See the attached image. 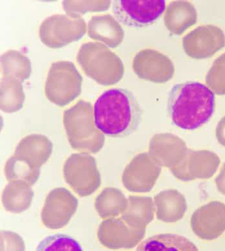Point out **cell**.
<instances>
[{"label":"cell","instance_id":"cell-28","mask_svg":"<svg viewBox=\"0 0 225 251\" xmlns=\"http://www.w3.org/2000/svg\"><path fill=\"white\" fill-rule=\"evenodd\" d=\"M25 243L21 236L15 232H1V251H25Z\"/></svg>","mask_w":225,"mask_h":251},{"label":"cell","instance_id":"cell-19","mask_svg":"<svg viewBox=\"0 0 225 251\" xmlns=\"http://www.w3.org/2000/svg\"><path fill=\"white\" fill-rule=\"evenodd\" d=\"M127 201L118 189L106 188L95 200V207L103 219L119 216L127 208Z\"/></svg>","mask_w":225,"mask_h":251},{"label":"cell","instance_id":"cell-2","mask_svg":"<svg viewBox=\"0 0 225 251\" xmlns=\"http://www.w3.org/2000/svg\"><path fill=\"white\" fill-rule=\"evenodd\" d=\"M214 110V93L200 82L175 85L168 97V115L172 123L182 129L194 130L206 124Z\"/></svg>","mask_w":225,"mask_h":251},{"label":"cell","instance_id":"cell-22","mask_svg":"<svg viewBox=\"0 0 225 251\" xmlns=\"http://www.w3.org/2000/svg\"><path fill=\"white\" fill-rule=\"evenodd\" d=\"M1 63L4 76H11L22 82L30 77L32 72L31 63L21 52L9 50L1 56Z\"/></svg>","mask_w":225,"mask_h":251},{"label":"cell","instance_id":"cell-5","mask_svg":"<svg viewBox=\"0 0 225 251\" xmlns=\"http://www.w3.org/2000/svg\"><path fill=\"white\" fill-rule=\"evenodd\" d=\"M83 78L74 63H52L45 84L47 99L56 106L64 107L72 103L82 92Z\"/></svg>","mask_w":225,"mask_h":251},{"label":"cell","instance_id":"cell-1","mask_svg":"<svg viewBox=\"0 0 225 251\" xmlns=\"http://www.w3.org/2000/svg\"><path fill=\"white\" fill-rule=\"evenodd\" d=\"M97 128L109 137L123 138L134 133L143 119V109L130 91L113 88L105 91L95 103Z\"/></svg>","mask_w":225,"mask_h":251},{"label":"cell","instance_id":"cell-9","mask_svg":"<svg viewBox=\"0 0 225 251\" xmlns=\"http://www.w3.org/2000/svg\"><path fill=\"white\" fill-rule=\"evenodd\" d=\"M78 206V200L72 192L63 187L54 188L46 197L42 222L50 229H60L69 224Z\"/></svg>","mask_w":225,"mask_h":251},{"label":"cell","instance_id":"cell-20","mask_svg":"<svg viewBox=\"0 0 225 251\" xmlns=\"http://www.w3.org/2000/svg\"><path fill=\"white\" fill-rule=\"evenodd\" d=\"M147 157V153H141L125 168L123 176V182L129 191L143 192L150 190L147 185V168L145 167Z\"/></svg>","mask_w":225,"mask_h":251},{"label":"cell","instance_id":"cell-29","mask_svg":"<svg viewBox=\"0 0 225 251\" xmlns=\"http://www.w3.org/2000/svg\"><path fill=\"white\" fill-rule=\"evenodd\" d=\"M216 137L219 143L225 147V116L220 121L217 126Z\"/></svg>","mask_w":225,"mask_h":251},{"label":"cell","instance_id":"cell-10","mask_svg":"<svg viewBox=\"0 0 225 251\" xmlns=\"http://www.w3.org/2000/svg\"><path fill=\"white\" fill-rule=\"evenodd\" d=\"M184 52L194 59H205L225 47V34L214 25L199 26L182 39Z\"/></svg>","mask_w":225,"mask_h":251},{"label":"cell","instance_id":"cell-30","mask_svg":"<svg viewBox=\"0 0 225 251\" xmlns=\"http://www.w3.org/2000/svg\"><path fill=\"white\" fill-rule=\"evenodd\" d=\"M216 182L218 190L225 195V163L220 175L216 178Z\"/></svg>","mask_w":225,"mask_h":251},{"label":"cell","instance_id":"cell-12","mask_svg":"<svg viewBox=\"0 0 225 251\" xmlns=\"http://www.w3.org/2000/svg\"><path fill=\"white\" fill-rule=\"evenodd\" d=\"M144 234L145 229L131 227L122 218L103 221L97 232L100 244L111 250L134 248Z\"/></svg>","mask_w":225,"mask_h":251},{"label":"cell","instance_id":"cell-14","mask_svg":"<svg viewBox=\"0 0 225 251\" xmlns=\"http://www.w3.org/2000/svg\"><path fill=\"white\" fill-rule=\"evenodd\" d=\"M88 35L109 48L118 47L125 38L120 24L111 15L93 16L88 22Z\"/></svg>","mask_w":225,"mask_h":251},{"label":"cell","instance_id":"cell-15","mask_svg":"<svg viewBox=\"0 0 225 251\" xmlns=\"http://www.w3.org/2000/svg\"><path fill=\"white\" fill-rule=\"evenodd\" d=\"M197 219L200 227L198 235L204 240H212L225 231V204L211 202L199 210Z\"/></svg>","mask_w":225,"mask_h":251},{"label":"cell","instance_id":"cell-13","mask_svg":"<svg viewBox=\"0 0 225 251\" xmlns=\"http://www.w3.org/2000/svg\"><path fill=\"white\" fill-rule=\"evenodd\" d=\"M52 151L53 144L46 135L31 134L20 141L14 155L33 169H40L50 159Z\"/></svg>","mask_w":225,"mask_h":251},{"label":"cell","instance_id":"cell-7","mask_svg":"<svg viewBox=\"0 0 225 251\" xmlns=\"http://www.w3.org/2000/svg\"><path fill=\"white\" fill-rule=\"evenodd\" d=\"M87 25L84 18L66 15H54L44 20L40 26V40L47 47L59 49L78 41L85 35Z\"/></svg>","mask_w":225,"mask_h":251},{"label":"cell","instance_id":"cell-16","mask_svg":"<svg viewBox=\"0 0 225 251\" xmlns=\"http://www.w3.org/2000/svg\"><path fill=\"white\" fill-rule=\"evenodd\" d=\"M165 25L168 31L180 35L198 21V13L193 4L188 1H173L166 8Z\"/></svg>","mask_w":225,"mask_h":251},{"label":"cell","instance_id":"cell-3","mask_svg":"<svg viewBox=\"0 0 225 251\" xmlns=\"http://www.w3.org/2000/svg\"><path fill=\"white\" fill-rule=\"evenodd\" d=\"M63 122L73 149L95 154L102 149L104 135L95 125L94 110L90 102L80 100L72 108L67 109Z\"/></svg>","mask_w":225,"mask_h":251},{"label":"cell","instance_id":"cell-17","mask_svg":"<svg viewBox=\"0 0 225 251\" xmlns=\"http://www.w3.org/2000/svg\"><path fill=\"white\" fill-rule=\"evenodd\" d=\"M34 197L32 186L22 180L9 181L4 188L1 202L7 212L20 214L31 205Z\"/></svg>","mask_w":225,"mask_h":251},{"label":"cell","instance_id":"cell-23","mask_svg":"<svg viewBox=\"0 0 225 251\" xmlns=\"http://www.w3.org/2000/svg\"><path fill=\"white\" fill-rule=\"evenodd\" d=\"M4 174L8 181L22 180L32 187L39 179L40 169H33L29 164L13 155L6 162Z\"/></svg>","mask_w":225,"mask_h":251},{"label":"cell","instance_id":"cell-11","mask_svg":"<svg viewBox=\"0 0 225 251\" xmlns=\"http://www.w3.org/2000/svg\"><path fill=\"white\" fill-rule=\"evenodd\" d=\"M133 69L138 77L155 83L168 82L173 77L175 72L170 58L151 49L142 50L136 54Z\"/></svg>","mask_w":225,"mask_h":251},{"label":"cell","instance_id":"cell-21","mask_svg":"<svg viewBox=\"0 0 225 251\" xmlns=\"http://www.w3.org/2000/svg\"><path fill=\"white\" fill-rule=\"evenodd\" d=\"M25 100L21 81L11 76H3L1 80V110L5 113H15L23 107Z\"/></svg>","mask_w":225,"mask_h":251},{"label":"cell","instance_id":"cell-25","mask_svg":"<svg viewBox=\"0 0 225 251\" xmlns=\"http://www.w3.org/2000/svg\"><path fill=\"white\" fill-rule=\"evenodd\" d=\"M38 251H82V248L72 237L56 234L44 238L39 243Z\"/></svg>","mask_w":225,"mask_h":251},{"label":"cell","instance_id":"cell-6","mask_svg":"<svg viewBox=\"0 0 225 251\" xmlns=\"http://www.w3.org/2000/svg\"><path fill=\"white\" fill-rule=\"evenodd\" d=\"M63 173L65 181L80 197L91 195L100 187L96 160L89 153H73L65 162Z\"/></svg>","mask_w":225,"mask_h":251},{"label":"cell","instance_id":"cell-18","mask_svg":"<svg viewBox=\"0 0 225 251\" xmlns=\"http://www.w3.org/2000/svg\"><path fill=\"white\" fill-rule=\"evenodd\" d=\"M137 251H198L184 237L174 234H161L150 237L139 244Z\"/></svg>","mask_w":225,"mask_h":251},{"label":"cell","instance_id":"cell-4","mask_svg":"<svg viewBox=\"0 0 225 251\" xmlns=\"http://www.w3.org/2000/svg\"><path fill=\"white\" fill-rule=\"evenodd\" d=\"M76 60L86 75L102 86L117 84L125 74L121 58L99 42L82 44L77 53Z\"/></svg>","mask_w":225,"mask_h":251},{"label":"cell","instance_id":"cell-26","mask_svg":"<svg viewBox=\"0 0 225 251\" xmlns=\"http://www.w3.org/2000/svg\"><path fill=\"white\" fill-rule=\"evenodd\" d=\"M110 4V1H64L62 3L67 15L74 18H80L88 12L106 11Z\"/></svg>","mask_w":225,"mask_h":251},{"label":"cell","instance_id":"cell-24","mask_svg":"<svg viewBox=\"0 0 225 251\" xmlns=\"http://www.w3.org/2000/svg\"><path fill=\"white\" fill-rule=\"evenodd\" d=\"M150 198L129 196V203L125 208L122 219L131 227L145 229V226L150 222V214L144 206L150 201Z\"/></svg>","mask_w":225,"mask_h":251},{"label":"cell","instance_id":"cell-27","mask_svg":"<svg viewBox=\"0 0 225 251\" xmlns=\"http://www.w3.org/2000/svg\"><path fill=\"white\" fill-rule=\"evenodd\" d=\"M206 83L214 94L225 95V52L215 60L206 75Z\"/></svg>","mask_w":225,"mask_h":251},{"label":"cell","instance_id":"cell-8","mask_svg":"<svg viewBox=\"0 0 225 251\" xmlns=\"http://www.w3.org/2000/svg\"><path fill=\"white\" fill-rule=\"evenodd\" d=\"M113 13L124 25L136 28L153 24L166 9L164 0H117Z\"/></svg>","mask_w":225,"mask_h":251}]
</instances>
